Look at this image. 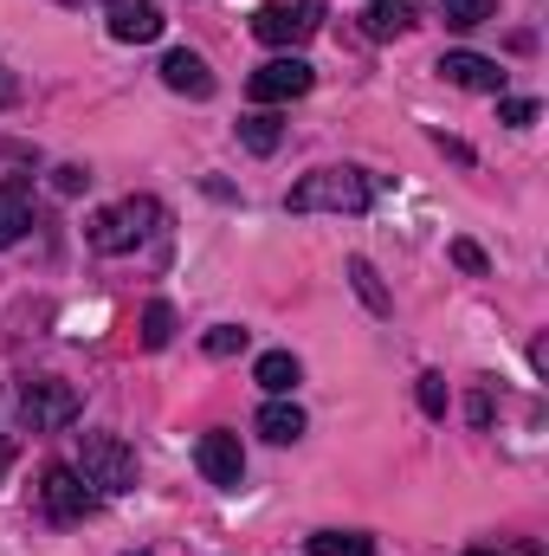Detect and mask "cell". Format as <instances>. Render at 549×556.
<instances>
[{"label": "cell", "mask_w": 549, "mask_h": 556, "mask_svg": "<svg viewBox=\"0 0 549 556\" xmlns=\"http://www.w3.org/2000/svg\"><path fill=\"white\" fill-rule=\"evenodd\" d=\"M375 194H382V175L343 162V168H310V175L284 194V207H291V214H369Z\"/></svg>", "instance_id": "1"}, {"label": "cell", "mask_w": 549, "mask_h": 556, "mask_svg": "<svg viewBox=\"0 0 549 556\" xmlns=\"http://www.w3.org/2000/svg\"><path fill=\"white\" fill-rule=\"evenodd\" d=\"M162 220H168V214H162V201H155V194H130V201H117V207H98L85 240H91L98 253H137Z\"/></svg>", "instance_id": "2"}, {"label": "cell", "mask_w": 549, "mask_h": 556, "mask_svg": "<svg viewBox=\"0 0 549 556\" xmlns=\"http://www.w3.org/2000/svg\"><path fill=\"white\" fill-rule=\"evenodd\" d=\"M78 472L98 498H124V492H137V446L117 440V433H85L78 440Z\"/></svg>", "instance_id": "3"}, {"label": "cell", "mask_w": 549, "mask_h": 556, "mask_svg": "<svg viewBox=\"0 0 549 556\" xmlns=\"http://www.w3.org/2000/svg\"><path fill=\"white\" fill-rule=\"evenodd\" d=\"M20 420H26V433H59V427H72V420H78V389L59 382V376H33V382L20 389Z\"/></svg>", "instance_id": "4"}, {"label": "cell", "mask_w": 549, "mask_h": 556, "mask_svg": "<svg viewBox=\"0 0 549 556\" xmlns=\"http://www.w3.org/2000/svg\"><path fill=\"white\" fill-rule=\"evenodd\" d=\"M39 505H46V518H52V525H85L104 498L85 485V472H78V466H46V479H39Z\"/></svg>", "instance_id": "5"}, {"label": "cell", "mask_w": 549, "mask_h": 556, "mask_svg": "<svg viewBox=\"0 0 549 556\" xmlns=\"http://www.w3.org/2000/svg\"><path fill=\"white\" fill-rule=\"evenodd\" d=\"M317 26H323V0H272L253 13V39L266 46H304Z\"/></svg>", "instance_id": "6"}, {"label": "cell", "mask_w": 549, "mask_h": 556, "mask_svg": "<svg viewBox=\"0 0 549 556\" xmlns=\"http://www.w3.org/2000/svg\"><path fill=\"white\" fill-rule=\"evenodd\" d=\"M194 466H201L207 485L240 492V485H246V446H240V433H227V427L201 433V440H194Z\"/></svg>", "instance_id": "7"}, {"label": "cell", "mask_w": 549, "mask_h": 556, "mask_svg": "<svg viewBox=\"0 0 549 556\" xmlns=\"http://www.w3.org/2000/svg\"><path fill=\"white\" fill-rule=\"evenodd\" d=\"M317 85V72L297 59V52H284V59H266L253 78H246V91H253V104L259 111H272V104H291V98H304Z\"/></svg>", "instance_id": "8"}, {"label": "cell", "mask_w": 549, "mask_h": 556, "mask_svg": "<svg viewBox=\"0 0 549 556\" xmlns=\"http://www.w3.org/2000/svg\"><path fill=\"white\" fill-rule=\"evenodd\" d=\"M439 78L459 85V91H485V98L505 91V65L485 59V52H446V59H439Z\"/></svg>", "instance_id": "9"}, {"label": "cell", "mask_w": 549, "mask_h": 556, "mask_svg": "<svg viewBox=\"0 0 549 556\" xmlns=\"http://www.w3.org/2000/svg\"><path fill=\"white\" fill-rule=\"evenodd\" d=\"M162 85H168L175 98H194V104H201V98H214V85H220V78L207 72V59H201V52L175 46V52L162 59Z\"/></svg>", "instance_id": "10"}, {"label": "cell", "mask_w": 549, "mask_h": 556, "mask_svg": "<svg viewBox=\"0 0 549 556\" xmlns=\"http://www.w3.org/2000/svg\"><path fill=\"white\" fill-rule=\"evenodd\" d=\"M104 20H111V39H124V46H149L162 33L155 0H104Z\"/></svg>", "instance_id": "11"}, {"label": "cell", "mask_w": 549, "mask_h": 556, "mask_svg": "<svg viewBox=\"0 0 549 556\" xmlns=\"http://www.w3.org/2000/svg\"><path fill=\"white\" fill-rule=\"evenodd\" d=\"M33 227V194L26 181H0V247H20Z\"/></svg>", "instance_id": "12"}, {"label": "cell", "mask_w": 549, "mask_h": 556, "mask_svg": "<svg viewBox=\"0 0 549 556\" xmlns=\"http://www.w3.org/2000/svg\"><path fill=\"white\" fill-rule=\"evenodd\" d=\"M253 382H259L266 395H291V389L304 382V363H297L291 350H266V356L253 363Z\"/></svg>", "instance_id": "13"}, {"label": "cell", "mask_w": 549, "mask_h": 556, "mask_svg": "<svg viewBox=\"0 0 549 556\" xmlns=\"http://www.w3.org/2000/svg\"><path fill=\"white\" fill-rule=\"evenodd\" d=\"M259 433H266L272 446H291V440H304V408H297V402H284V395H272V402L259 408Z\"/></svg>", "instance_id": "14"}, {"label": "cell", "mask_w": 549, "mask_h": 556, "mask_svg": "<svg viewBox=\"0 0 549 556\" xmlns=\"http://www.w3.org/2000/svg\"><path fill=\"white\" fill-rule=\"evenodd\" d=\"M408 26H413L408 0H369V13H362V33H369V39H401Z\"/></svg>", "instance_id": "15"}, {"label": "cell", "mask_w": 549, "mask_h": 556, "mask_svg": "<svg viewBox=\"0 0 549 556\" xmlns=\"http://www.w3.org/2000/svg\"><path fill=\"white\" fill-rule=\"evenodd\" d=\"M304 551L310 556H375V538L369 531H310Z\"/></svg>", "instance_id": "16"}, {"label": "cell", "mask_w": 549, "mask_h": 556, "mask_svg": "<svg viewBox=\"0 0 549 556\" xmlns=\"http://www.w3.org/2000/svg\"><path fill=\"white\" fill-rule=\"evenodd\" d=\"M349 285H356V298H362L375 317H395V298L382 291V278H375V266H369V260H349Z\"/></svg>", "instance_id": "17"}, {"label": "cell", "mask_w": 549, "mask_h": 556, "mask_svg": "<svg viewBox=\"0 0 549 556\" xmlns=\"http://www.w3.org/2000/svg\"><path fill=\"white\" fill-rule=\"evenodd\" d=\"M240 142H246L253 155H272L278 142H284V124H278L272 111H253V117H240Z\"/></svg>", "instance_id": "18"}, {"label": "cell", "mask_w": 549, "mask_h": 556, "mask_svg": "<svg viewBox=\"0 0 549 556\" xmlns=\"http://www.w3.org/2000/svg\"><path fill=\"white\" fill-rule=\"evenodd\" d=\"M439 13H446V26L472 33V26H491L498 20V0H439Z\"/></svg>", "instance_id": "19"}, {"label": "cell", "mask_w": 549, "mask_h": 556, "mask_svg": "<svg viewBox=\"0 0 549 556\" xmlns=\"http://www.w3.org/2000/svg\"><path fill=\"white\" fill-rule=\"evenodd\" d=\"M168 343H175V304L155 298V304L142 311V350H168Z\"/></svg>", "instance_id": "20"}, {"label": "cell", "mask_w": 549, "mask_h": 556, "mask_svg": "<svg viewBox=\"0 0 549 556\" xmlns=\"http://www.w3.org/2000/svg\"><path fill=\"white\" fill-rule=\"evenodd\" d=\"M201 350H207V356H240V350H246V330H240V324H214V330L201 337Z\"/></svg>", "instance_id": "21"}, {"label": "cell", "mask_w": 549, "mask_h": 556, "mask_svg": "<svg viewBox=\"0 0 549 556\" xmlns=\"http://www.w3.org/2000/svg\"><path fill=\"white\" fill-rule=\"evenodd\" d=\"M413 402H420V415H446V376H433V369H426V376H420V382H413Z\"/></svg>", "instance_id": "22"}, {"label": "cell", "mask_w": 549, "mask_h": 556, "mask_svg": "<svg viewBox=\"0 0 549 556\" xmlns=\"http://www.w3.org/2000/svg\"><path fill=\"white\" fill-rule=\"evenodd\" d=\"M498 124L531 130V124H537V98H498Z\"/></svg>", "instance_id": "23"}, {"label": "cell", "mask_w": 549, "mask_h": 556, "mask_svg": "<svg viewBox=\"0 0 549 556\" xmlns=\"http://www.w3.org/2000/svg\"><path fill=\"white\" fill-rule=\"evenodd\" d=\"M452 266H459L465 278H485V273H491V260H485L472 240H452Z\"/></svg>", "instance_id": "24"}, {"label": "cell", "mask_w": 549, "mask_h": 556, "mask_svg": "<svg viewBox=\"0 0 549 556\" xmlns=\"http://www.w3.org/2000/svg\"><path fill=\"white\" fill-rule=\"evenodd\" d=\"M52 188H59V194H85V188H91V168L65 162V168H52Z\"/></svg>", "instance_id": "25"}, {"label": "cell", "mask_w": 549, "mask_h": 556, "mask_svg": "<svg viewBox=\"0 0 549 556\" xmlns=\"http://www.w3.org/2000/svg\"><path fill=\"white\" fill-rule=\"evenodd\" d=\"M465 420H472V427H491V389H485V382L472 389V402H465Z\"/></svg>", "instance_id": "26"}, {"label": "cell", "mask_w": 549, "mask_h": 556, "mask_svg": "<svg viewBox=\"0 0 549 556\" xmlns=\"http://www.w3.org/2000/svg\"><path fill=\"white\" fill-rule=\"evenodd\" d=\"M0 162H33V149H26V142H7V137H0Z\"/></svg>", "instance_id": "27"}, {"label": "cell", "mask_w": 549, "mask_h": 556, "mask_svg": "<svg viewBox=\"0 0 549 556\" xmlns=\"http://www.w3.org/2000/svg\"><path fill=\"white\" fill-rule=\"evenodd\" d=\"M433 142H439V149H446L452 162H472V149H465V142H459V137H433Z\"/></svg>", "instance_id": "28"}, {"label": "cell", "mask_w": 549, "mask_h": 556, "mask_svg": "<svg viewBox=\"0 0 549 556\" xmlns=\"http://www.w3.org/2000/svg\"><path fill=\"white\" fill-rule=\"evenodd\" d=\"M13 98H20V85H13V78H7V65H0V104H13Z\"/></svg>", "instance_id": "29"}, {"label": "cell", "mask_w": 549, "mask_h": 556, "mask_svg": "<svg viewBox=\"0 0 549 556\" xmlns=\"http://www.w3.org/2000/svg\"><path fill=\"white\" fill-rule=\"evenodd\" d=\"M7 459H13V440H0V472H7Z\"/></svg>", "instance_id": "30"}, {"label": "cell", "mask_w": 549, "mask_h": 556, "mask_svg": "<svg viewBox=\"0 0 549 556\" xmlns=\"http://www.w3.org/2000/svg\"><path fill=\"white\" fill-rule=\"evenodd\" d=\"M465 556H491V551H465Z\"/></svg>", "instance_id": "31"}]
</instances>
